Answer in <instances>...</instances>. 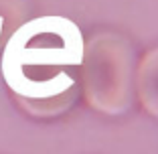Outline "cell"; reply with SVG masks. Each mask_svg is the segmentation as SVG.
Masks as SVG:
<instances>
[{"label":"cell","mask_w":158,"mask_h":154,"mask_svg":"<svg viewBox=\"0 0 158 154\" xmlns=\"http://www.w3.org/2000/svg\"><path fill=\"white\" fill-rule=\"evenodd\" d=\"M85 39L73 20L47 14L27 20L8 37L0 69L14 98L47 99L81 89Z\"/></svg>","instance_id":"6da1fadb"},{"label":"cell","mask_w":158,"mask_h":154,"mask_svg":"<svg viewBox=\"0 0 158 154\" xmlns=\"http://www.w3.org/2000/svg\"><path fill=\"white\" fill-rule=\"evenodd\" d=\"M138 57L132 41L116 31H99L85 41L79 81L85 102L103 116H124L136 98Z\"/></svg>","instance_id":"7a4b0ae2"},{"label":"cell","mask_w":158,"mask_h":154,"mask_svg":"<svg viewBox=\"0 0 158 154\" xmlns=\"http://www.w3.org/2000/svg\"><path fill=\"white\" fill-rule=\"evenodd\" d=\"M136 95L146 112L158 118V45L138 61Z\"/></svg>","instance_id":"3957f363"},{"label":"cell","mask_w":158,"mask_h":154,"mask_svg":"<svg viewBox=\"0 0 158 154\" xmlns=\"http://www.w3.org/2000/svg\"><path fill=\"white\" fill-rule=\"evenodd\" d=\"M31 2L28 0H0V45H4L8 37L28 20Z\"/></svg>","instance_id":"5b68a950"},{"label":"cell","mask_w":158,"mask_h":154,"mask_svg":"<svg viewBox=\"0 0 158 154\" xmlns=\"http://www.w3.org/2000/svg\"><path fill=\"white\" fill-rule=\"evenodd\" d=\"M81 89H75L69 94L57 95V98H47V99H27V98H16L19 106L23 107L28 116L33 118H57L63 116L77 103Z\"/></svg>","instance_id":"277c9868"}]
</instances>
